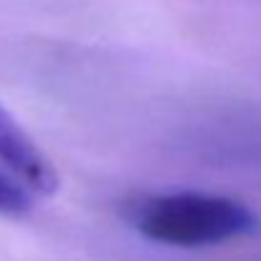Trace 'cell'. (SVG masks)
Returning <instances> with one entry per match:
<instances>
[{"mask_svg":"<svg viewBox=\"0 0 261 261\" xmlns=\"http://www.w3.org/2000/svg\"><path fill=\"white\" fill-rule=\"evenodd\" d=\"M31 208V190L10 175L0 173V213L18 216Z\"/></svg>","mask_w":261,"mask_h":261,"instance_id":"cell-2","label":"cell"},{"mask_svg":"<svg viewBox=\"0 0 261 261\" xmlns=\"http://www.w3.org/2000/svg\"><path fill=\"white\" fill-rule=\"evenodd\" d=\"M135 228L158 244L198 249L249 236L259 228L256 213L236 198L180 190L140 200L132 208Z\"/></svg>","mask_w":261,"mask_h":261,"instance_id":"cell-1","label":"cell"}]
</instances>
